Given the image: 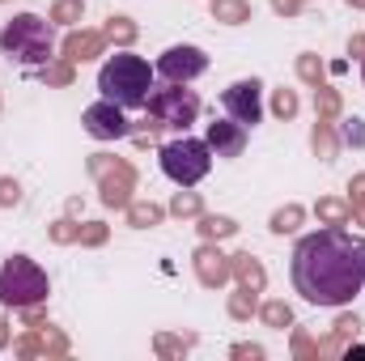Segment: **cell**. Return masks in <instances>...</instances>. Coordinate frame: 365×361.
Instances as JSON below:
<instances>
[{"label": "cell", "instance_id": "obj_1", "mask_svg": "<svg viewBox=\"0 0 365 361\" xmlns=\"http://www.w3.org/2000/svg\"><path fill=\"white\" fill-rule=\"evenodd\" d=\"M289 276L310 306H349L365 289V238L349 230H314L297 238Z\"/></svg>", "mask_w": 365, "mask_h": 361}, {"label": "cell", "instance_id": "obj_2", "mask_svg": "<svg viewBox=\"0 0 365 361\" xmlns=\"http://www.w3.org/2000/svg\"><path fill=\"white\" fill-rule=\"evenodd\" d=\"M153 81H158V68L132 51H119L98 68V93L123 111H140L153 93Z\"/></svg>", "mask_w": 365, "mask_h": 361}, {"label": "cell", "instance_id": "obj_3", "mask_svg": "<svg viewBox=\"0 0 365 361\" xmlns=\"http://www.w3.org/2000/svg\"><path fill=\"white\" fill-rule=\"evenodd\" d=\"M0 51L26 68H38L56 56V30L38 17V13H17L4 30H0Z\"/></svg>", "mask_w": 365, "mask_h": 361}, {"label": "cell", "instance_id": "obj_4", "mask_svg": "<svg viewBox=\"0 0 365 361\" xmlns=\"http://www.w3.org/2000/svg\"><path fill=\"white\" fill-rule=\"evenodd\" d=\"M47 293H51V280H47V272L38 268L30 255L4 260V268H0V306L4 310L38 306V302H47Z\"/></svg>", "mask_w": 365, "mask_h": 361}, {"label": "cell", "instance_id": "obj_5", "mask_svg": "<svg viewBox=\"0 0 365 361\" xmlns=\"http://www.w3.org/2000/svg\"><path fill=\"white\" fill-rule=\"evenodd\" d=\"M158 162H162V175L170 183L195 187V183L208 179V171H212V149H208V141H200V136H179V141L162 145Z\"/></svg>", "mask_w": 365, "mask_h": 361}, {"label": "cell", "instance_id": "obj_6", "mask_svg": "<svg viewBox=\"0 0 365 361\" xmlns=\"http://www.w3.org/2000/svg\"><path fill=\"white\" fill-rule=\"evenodd\" d=\"M145 111L162 123V128H191L195 119H200V93L179 86V81H166L162 90L153 86L149 93V102H145Z\"/></svg>", "mask_w": 365, "mask_h": 361}, {"label": "cell", "instance_id": "obj_7", "mask_svg": "<svg viewBox=\"0 0 365 361\" xmlns=\"http://www.w3.org/2000/svg\"><path fill=\"white\" fill-rule=\"evenodd\" d=\"M158 77L162 81H179V86H191L195 77H204L208 73V56L200 51V47H191V43H175V47H166L162 56H158Z\"/></svg>", "mask_w": 365, "mask_h": 361}, {"label": "cell", "instance_id": "obj_8", "mask_svg": "<svg viewBox=\"0 0 365 361\" xmlns=\"http://www.w3.org/2000/svg\"><path fill=\"white\" fill-rule=\"evenodd\" d=\"M221 111H225L234 123H242V128H255V123L264 119V86H259L255 77H247V81H234L230 90H221Z\"/></svg>", "mask_w": 365, "mask_h": 361}, {"label": "cell", "instance_id": "obj_9", "mask_svg": "<svg viewBox=\"0 0 365 361\" xmlns=\"http://www.w3.org/2000/svg\"><path fill=\"white\" fill-rule=\"evenodd\" d=\"M81 123H86V132H90L93 141H123L132 128H128V115H123V106H115V102H93L86 106V115H81Z\"/></svg>", "mask_w": 365, "mask_h": 361}, {"label": "cell", "instance_id": "obj_10", "mask_svg": "<svg viewBox=\"0 0 365 361\" xmlns=\"http://www.w3.org/2000/svg\"><path fill=\"white\" fill-rule=\"evenodd\" d=\"M247 136H251V128H242V123H234V119L225 115V119L208 123V136H204V141H208L212 158H242Z\"/></svg>", "mask_w": 365, "mask_h": 361}, {"label": "cell", "instance_id": "obj_11", "mask_svg": "<svg viewBox=\"0 0 365 361\" xmlns=\"http://www.w3.org/2000/svg\"><path fill=\"white\" fill-rule=\"evenodd\" d=\"M361 81H365V64H361Z\"/></svg>", "mask_w": 365, "mask_h": 361}]
</instances>
